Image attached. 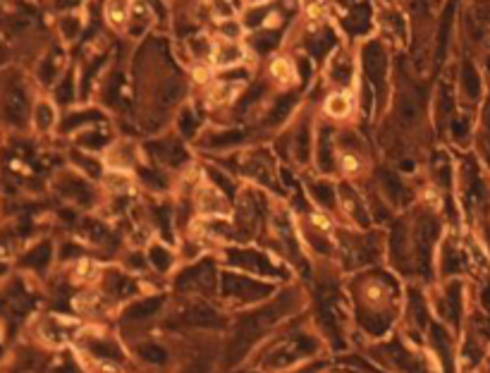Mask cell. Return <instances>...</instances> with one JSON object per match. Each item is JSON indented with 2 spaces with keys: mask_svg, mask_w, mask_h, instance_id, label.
<instances>
[{
  "mask_svg": "<svg viewBox=\"0 0 490 373\" xmlns=\"http://www.w3.org/2000/svg\"><path fill=\"white\" fill-rule=\"evenodd\" d=\"M352 290L357 309L364 316V328L373 335L383 333L385 323L400 311V301H402L400 285L390 275L371 270V273L357 275Z\"/></svg>",
  "mask_w": 490,
  "mask_h": 373,
  "instance_id": "obj_1",
  "label": "cell"
},
{
  "mask_svg": "<svg viewBox=\"0 0 490 373\" xmlns=\"http://www.w3.org/2000/svg\"><path fill=\"white\" fill-rule=\"evenodd\" d=\"M74 333H77V323H69L60 316H48L39 328L41 340L46 345H53V347H60V345H65Z\"/></svg>",
  "mask_w": 490,
  "mask_h": 373,
  "instance_id": "obj_2",
  "label": "cell"
},
{
  "mask_svg": "<svg viewBox=\"0 0 490 373\" xmlns=\"http://www.w3.org/2000/svg\"><path fill=\"white\" fill-rule=\"evenodd\" d=\"M29 122L34 127V132L39 134H48L56 129V122H58V110H56V103L46 96H39L34 99L31 103V115H29Z\"/></svg>",
  "mask_w": 490,
  "mask_h": 373,
  "instance_id": "obj_3",
  "label": "cell"
},
{
  "mask_svg": "<svg viewBox=\"0 0 490 373\" xmlns=\"http://www.w3.org/2000/svg\"><path fill=\"white\" fill-rule=\"evenodd\" d=\"M246 58V53L242 51V46H237L233 41H223L213 51V65L215 67H230V65H239Z\"/></svg>",
  "mask_w": 490,
  "mask_h": 373,
  "instance_id": "obj_4",
  "label": "cell"
},
{
  "mask_svg": "<svg viewBox=\"0 0 490 373\" xmlns=\"http://www.w3.org/2000/svg\"><path fill=\"white\" fill-rule=\"evenodd\" d=\"M326 115L332 117V120H344V117H349V113H352V96L349 94H342V91H335V94L328 96L326 101Z\"/></svg>",
  "mask_w": 490,
  "mask_h": 373,
  "instance_id": "obj_5",
  "label": "cell"
},
{
  "mask_svg": "<svg viewBox=\"0 0 490 373\" xmlns=\"http://www.w3.org/2000/svg\"><path fill=\"white\" fill-rule=\"evenodd\" d=\"M237 94H239V84H235V82H215V84H211V89H208L206 101L213 108L228 106V103H233Z\"/></svg>",
  "mask_w": 490,
  "mask_h": 373,
  "instance_id": "obj_6",
  "label": "cell"
},
{
  "mask_svg": "<svg viewBox=\"0 0 490 373\" xmlns=\"http://www.w3.org/2000/svg\"><path fill=\"white\" fill-rule=\"evenodd\" d=\"M271 74H273V79L282 86L292 84L294 79H297V69H294V65L289 58H276V60L271 63Z\"/></svg>",
  "mask_w": 490,
  "mask_h": 373,
  "instance_id": "obj_7",
  "label": "cell"
},
{
  "mask_svg": "<svg viewBox=\"0 0 490 373\" xmlns=\"http://www.w3.org/2000/svg\"><path fill=\"white\" fill-rule=\"evenodd\" d=\"M337 165H340V172L344 177H357L362 172V158L354 151H342L337 156Z\"/></svg>",
  "mask_w": 490,
  "mask_h": 373,
  "instance_id": "obj_8",
  "label": "cell"
},
{
  "mask_svg": "<svg viewBox=\"0 0 490 373\" xmlns=\"http://www.w3.org/2000/svg\"><path fill=\"white\" fill-rule=\"evenodd\" d=\"M8 63H10V46H8V41L0 36V69L8 67Z\"/></svg>",
  "mask_w": 490,
  "mask_h": 373,
  "instance_id": "obj_9",
  "label": "cell"
},
{
  "mask_svg": "<svg viewBox=\"0 0 490 373\" xmlns=\"http://www.w3.org/2000/svg\"><path fill=\"white\" fill-rule=\"evenodd\" d=\"M0 144H3V127H0Z\"/></svg>",
  "mask_w": 490,
  "mask_h": 373,
  "instance_id": "obj_10",
  "label": "cell"
}]
</instances>
